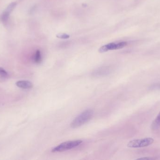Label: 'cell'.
Returning <instances> with one entry per match:
<instances>
[{
  "mask_svg": "<svg viewBox=\"0 0 160 160\" xmlns=\"http://www.w3.org/2000/svg\"><path fill=\"white\" fill-rule=\"evenodd\" d=\"M154 142V139L151 138L133 139L128 142L127 144V147L130 148H144L151 145Z\"/></svg>",
  "mask_w": 160,
  "mask_h": 160,
  "instance_id": "3957f363",
  "label": "cell"
},
{
  "mask_svg": "<svg viewBox=\"0 0 160 160\" xmlns=\"http://www.w3.org/2000/svg\"><path fill=\"white\" fill-rule=\"evenodd\" d=\"M9 77L8 73L2 68L0 67V77L2 78H7Z\"/></svg>",
  "mask_w": 160,
  "mask_h": 160,
  "instance_id": "9c48e42d",
  "label": "cell"
},
{
  "mask_svg": "<svg viewBox=\"0 0 160 160\" xmlns=\"http://www.w3.org/2000/svg\"><path fill=\"white\" fill-rule=\"evenodd\" d=\"M142 159V160H143V159H146V160H149V159H153L150 158H147V157H142V158H138V159Z\"/></svg>",
  "mask_w": 160,
  "mask_h": 160,
  "instance_id": "7c38bea8",
  "label": "cell"
},
{
  "mask_svg": "<svg viewBox=\"0 0 160 160\" xmlns=\"http://www.w3.org/2000/svg\"><path fill=\"white\" fill-rule=\"evenodd\" d=\"M57 37L58 38H62V39H67L69 38V35L66 34V33H60L57 35Z\"/></svg>",
  "mask_w": 160,
  "mask_h": 160,
  "instance_id": "8fae6325",
  "label": "cell"
},
{
  "mask_svg": "<svg viewBox=\"0 0 160 160\" xmlns=\"http://www.w3.org/2000/svg\"><path fill=\"white\" fill-rule=\"evenodd\" d=\"M83 142V140L79 139L64 142L53 148L52 152L53 153H57L67 151L78 147L80 145L82 144Z\"/></svg>",
  "mask_w": 160,
  "mask_h": 160,
  "instance_id": "7a4b0ae2",
  "label": "cell"
},
{
  "mask_svg": "<svg viewBox=\"0 0 160 160\" xmlns=\"http://www.w3.org/2000/svg\"><path fill=\"white\" fill-rule=\"evenodd\" d=\"M116 44L114 43L108 44L101 47L99 49V53H103L107 52L109 50H116Z\"/></svg>",
  "mask_w": 160,
  "mask_h": 160,
  "instance_id": "8992f818",
  "label": "cell"
},
{
  "mask_svg": "<svg viewBox=\"0 0 160 160\" xmlns=\"http://www.w3.org/2000/svg\"><path fill=\"white\" fill-rule=\"evenodd\" d=\"M16 6H17V3L16 2H12L3 12L1 16V20L2 21V23H5L7 22L10 14L13 11L14 9L16 8Z\"/></svg>",
  "mask_w": 160,
  "mask_h": 160,
  "instance_id": "277c9868",
  "label": "cell"
},
{
  "mask_svg": "<svg viewBox=\"0 0 160 160\" xmlns=\"http://www.w3.org/2000/svg\"><path fill=\"white\" fill-rule=\"evenodd\" d=\"M34 61L36 64H39L41 62V55L39 50H37L34 55Z\"/></svg>",
  "mask_w": 160,
  "mask_h": 160,
  "instance_id": "ba28073f",
  "label": "cell"
},
{
  "mask_svg": "<svg viewBox=\"0 0 160 160\" xmlns=\"http://www.w3.org/2000/svg\"><path fill=\"white\" fill-rule=\"evenodd\" d=\"M94 112L91 109H87L83 111L73 119L70 124L72 128L80 127L86 123H88L92 118Z\"/></svg>",
  "mask_w": 160,
  "mask_h": 160,
  "instance_id": "6da1fadb",
  "label": "cell"
},
{
  "mask_svg": "<svg viewBox=\"0 0 160 160\" xmlns=\"http://www.w3.org/2000/svg\"><path fill=\"white\" fill-rule=\"evenodd\" d=\"M127 45V43L126 42H121L119 43L116 44V49H119L125 47Z\"/></svg>",
  "mask_w": 160,
  "mask_h": 160,
  "instance_id": "30bf717a",
  "label": "cell"
},
{
  "mask_svg": "<svg viewBox=\"0 0 160 160\" xmlns=\"http://www.w3.org/2000/svg\"><path fill=\"white\" fill-rule=\"evenodd\" d=\"M160 127V112L151 125V129L156 130Z\"/></svg>",
  "mask_w": 160,
  "mask_h": 160,
  "instance_id": "52a82bcc",
  "label": "cell"
},
{
  "mask_svg": "<svg viewBox=\"0 0 160 160\" xmlns=\"http://www.w3.org/2000/svg\"><path fill=\"white\" fill-rule=\"evenodd\" d=\"M16 85L18 87L24 89H31L33 86V84L28 80H19L16 82Z\"/></svg>",
  "mask_w": 160,
  "mask_h": 160,
  "instance_id": "5b68a950",
  "label": "cell"
}]
</instances>
